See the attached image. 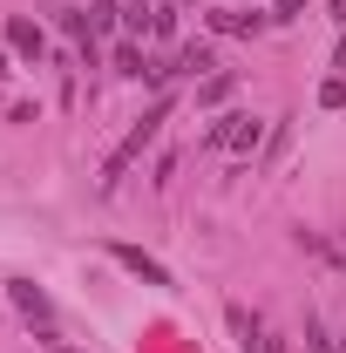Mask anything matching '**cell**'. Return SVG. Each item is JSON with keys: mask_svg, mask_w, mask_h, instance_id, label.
I'll return each mask as SVG.
<instances>
[{"mask_svg": "<svg viewBox=\"0 0 346 353\" xmlns=\"http://www.w3.org/2000/svg\"><path fill=\"white\" fill-rule=\"evenodd\" d=\"M163 116H170V95H156V102H150V109L136 116V130L123 136V150H116V157L102 163V190H116V176H123V170L136 163V157H143V150H150V143L163 136Z\"/></svg>", "mask_w": 346, "mask_h": 353, "instance_id": "obj_1", "label": "cell"}, {"mask_svg": "<svg viewBox=\"0 0 346 353\" xmlns=\"http://www.w3.org/2000/svg\"><path fill=\"white\" fill-rule=\"evenodd\" d=\"M258 136H265V123H258V116H217L211 130H204V143H231V150H258Z\"/></svg>", "mask_w": 346, "mask_h": 353, "instance_id": "obj_2", "label": "cell"}, {"mask_svg": "<svg viewBox=\"0 0 346 353\" xmlns=\"http://www.w3.org/2000/svg\"><path fill=\"white\" fill-rule=\"evenodd\" d=\"M109 259H116V265H130V272L143 279V285H170V272H163V265L150 259V252H136V245H109Z\"/></svg>", "mask_w": 346, "mask_h": 353, "instance_id": "obj_3", "label": "cell"}, {"mask_svg": "<svg viewBox=\"0 0 346 353\" xmlns=\"http://www.w3.org/2000/svg\"><path fill=\"white\" fill-rule=\"evenodd\" d=\"M7 48H14V54H28V61H41V54H48V34L34 28V21H21V14H14V21H7Z\"/></svg>", "mask_w": 346, "mask_h": 353, "instance_id": "obj_4", "label": "cell"}, {"mask_svg": "<svg viewBox=\"0 0 346 353\" xmlns=\"http://www.w3.org/2000/svg\"><path fill=\"white\" fill-rule=\"evenodd\" d=\"M7 299H14V306L28 312V319H41V326L54 319V306H48V292H41V285H28V279H14V285H7Z\"/></svg>", "mask_w": 346, "mask_h": 353, "instance_id": "obj_5", "label": "cell"}, {"mask_svg": "<svg viewBox=\"0 0 346 353\" xmlns=\"http://www.w3.org/2000/svg\"><path fill=\"white\" fill-rule=\"evenodd\" d=\"M224 319H231V333H238V347H245V353L265 347V319H252L245 306H224Z\"/></svg>", "mask_w": 346, "mask_h": 353, "instance_id": "obj_6", "label": "cell"}, {"mask_svg": "<svg viewBox=\"0 0 346 353\" xmlns=\"http://www.w3.org/2000/svg\"><path fill=\"white\" fill-rule=\"evenodd\" d=\"M211 28H224V34H258L265 14H211Z\"/></svg>", "mask_w": 346, "mask_h": 353, "instance_id": "obj_7", "label": "cell"}, {"mask_svg": "<svg viewBox=\"0 0 346 353\" xmlns=\"http://www.w3.org/2000/svg\"><path fill=\"white\" fill-rule=\"evenodd\" d=\"M183 68H190V75H211L217 61H211V48H197V41H190V48H183Z\"/></svg>", "mask_w": 346, "mask_h": 353, "instance_id": "obj_8", "label": "cell"}, {"mask_svg": "<svg viewBox=\"0 0 346 353\" xmlns=\"http://www.w3.org/2000/svg\"><path fill=\"white\" fill-rule=\"evenodd\" d=\"M116 75H150V61H143L136 48H116Z\"/></svg>", "mask_w": 346, "mask_h": 353, "instance_id": "obj_9", "label": "cell"}, {"mask_svg": "<svg viewBox=\"0 0 346 353\" xmlns=\"http://www.w3.org/2000/svg\"><path fill=\"white\" fill-rule=\"evenodd\" d=\"M224 95H231V75H211V82L197 88V102H224Z\"/></svg>", "mask_w": 346, "mask_h": 353, "instance_id": "obj_10", "label": "cell"}, {"mask_svg": "<svg viewBox=\"0 0 346 353\" xmlns=\"http://www.w3.org/2000/svg\"><path fill=\"white\" fill-rule=\"evenodd\" d=\"M305 353H333V340L319 333V319H305Z\"/></svg>", "mask_w": 346, "mask_h": 353, "instance_id": "obj_11", "label": "cell"}, {"mask_svg": "<svg viewBox=\"0 0 346 353\" xmlns=\"http://www.w3.org/2000/svg\"><path fill=\"white\" fill-rule=\"evenodd\" d=\"M319 102H326V109H346V82H340V75H333V82L319 88Z\"/></svg>", "mask_w": 346, "mask_h": 353, "instance_id": "obj_12", "label": "cell"}, {"mask_svg": "<svg viewBox=\"0 0 346 353\" xmlns=\"http://www.w3.org/2000/svg\"><path fill=\"white\" fill-rule=\"evenodd\" d=\"M258 353H285V340H278V333H265V347Z\"/></svg>", "mask_w": 346, "mask_h": 353, "instance_id": "obj_13", "label": "cell"}, {"mask_svg": "<svg viewBox=\"0 0 346 353\" xmlns=\"http://www.w3.org/2000/svg\"><path fill=\"white\" fill-rule=\"evenodd\" d=\"M299 7H305V0H278V21H285V14H299Z\"/></svg>", "mask_w": 346, "mask_h": 353, "instance_id": "obj_14", "label": "cell"}, {"mask_svg": "<svg viewBox=\"0 0 346 353\" xmlns=\"http://www.w3.org/2000/svg\"><path fill=\"white\" fill-rule=\"evenodd\" d=\"M0 75H7V54H0Z\"/></svg>", "mask_w": 346, "mask_h": 353, "instance_id": "obj_15", "label": "cell"}, {"mask_svg": "<svg viewBox=\"0 0 346 353\" xmlns=\"http://www.w3.org/2000/svg\"><path fill=\"white\" fill-rule=\"evenodd\" d=\"M54 353H68V347H54Z\"/></svg>", "mask_w": 346, "mask_h": 353, "instance_id": "obj_16", "label": "cell"}]
</instances>
